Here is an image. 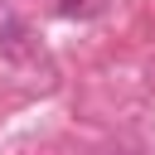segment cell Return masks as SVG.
<instances>
[{
  "mask_svg": "<svg viewBox=\"0 0 155 155\" xmlns=\"http://www.w3.org/2000/svg\"><path fill=\"white\" fill-rule=\"evenodd\" d=\"M24 39H29V29H24L10 10H0V53H19V48H29Z\"/></svg>",
  "mask_w": 155,
  "mask_h": 155,
  "instance_id": "1",
  "label": "cell"
},
{
  "mask_svg": "<svg viewBox=\"0 0 155 155\" xmlns=\"http://www.w3.org/2000/svg\"><path fill=\"white\" fill-rule=\"evenodd\" d=\"M58 10H63V15H78V19H87V15H97V10H102V0H63Z\"/></svg>",
  "mask_w": 155,
  "mask_h": 155,
  "instance_id": "2",
  "label": "cell"
}]
</instances>
